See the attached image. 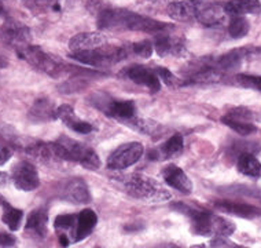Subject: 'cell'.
<instances>
[{
  "label": "cell",
  "mask_w": 261,
  "mask_h": 248,
  "mask_svg": "<svg viewBox=\"0 0 261 248\" xmlns=\"http://www.w3.org/2000/svg\"><path fill=\"white\" fill-rule=\"evenodd\" d=\"M90 6V9L96 14L98 27L100 29H110V31H139L151 33V35H162L169 33L173 25L167 22H161L157 19L143 17L140 14L132 13L125 9H117L112 6L98 5Z\"/></svg>",
  "instance_id": "obj_1"
},
{
  "label": "cell",
  "mask_w": 261,
  "mask_h": 248,
  "mask_svg": "<svg viewBox=\"0 0 261 248\" xmlns=\"http://www.w3.org/2000/svg\"><path fill=\"white\" fill-rule=\"evenodd\" d=\"M113 181L121 186V189L132 197L146 200V201H167L171 198V193L162 188L157 181L143 174H126L114 175Z\"/></svg>",
  "instance_id": "obj_2"
},
{
  "label": "cell",
  "mask_w": 261,
  "mask_h": 248,
  "mask_svg": "<svg viewBox=\"0 0 261 248\" xmlns=\"http://www.w3.org/2000/svg\"><path fill=\"white\" fill-rule=\"evenodd\" d=\"M128 55H129L128 47L105 44L94 50H90V51L70 53L69 57L74 61L90 65V66L103 68V66H112V65L121 62Z\"/></svg>",
  "instance_id": "obj_3"
},
{
  "label": "cell",
  "mask_w": 261,
  "mask_h": 248,
  "mask_svg": "<svg viewBox=\"0 0 261 248\" xmlns=\"http://www.w3.org/2000/svg\"><path fill=\"white\" fill-rule=\"evenodd\" d=\"M17 53L33 68L51 77H61L68 72L69 66L66 63H63L59 58H55L54 55L45 53L40 47L29 44L18 50Z\"/></svg>",
  "instance_id": "obj_4"
},
{
  "label": "cell",
  "mask_w": 261,
  "mask_h": 248,
  "mask_svg": "<svg viewBox=\"0 0 261 248\" xmlns=\"http://www.w3.org/2000/svg\"><path fill=\"white\" fill-rule=\"evenodd\" d=\"M58 142L65 148L69 162L80 163L83 167L90 168V170L99 168V157L92 148L81 144V142H77V141L70 140V138H59Z\"/></svg>",
  "instance_id": "obj_5"
},
{
  "label": "cell",
  "mask_w": 261,
  "mask_h": 248,
  "mask_svg": "<svg viewBox=\"0 0 261 248\" xmlns=\"http://www.w3.org/2000/svg\"><path fill=\"white\" fill-rule=\"evenodd\" d=\"M144 149L139 142H128L118 146L108 159V168L113 171H120L134 166L143 156Z\"/></svg>",
  "instance_id": "obj_6"
},
{
  "label": "cell",
  "mask_w": 261,
  "mask_h": 248,
  "mask_svg": "<svg viewBox=\"0 0 261 248\" xmlns=\"http://www.w3.org/2000/svg\"><path fill=\"white\" fill-rule=\"evenodd\" d=\"M31 37L29 28L25 27L23 24L17 22V21L9 19L0 27V40H2V43H5L9 47H14L17 51L29 46Z\"/></svg>",
  "instance_id": "obj_7"
},
{
  "label": "cell",
  "mask_w": 261,
  "mask_h": 248,
  "mask_svg": "<svg viewBox=\"0 0 261 248\" xmlns=\"http://www.w3.org/2000/svg\"><path fill=\"white\" fill-rule=\"evenodd\" d=\"M253 113L248 108H239L231 109L230 112L225 113L221 118V122L224 123L225 126H228L234 131H237L239 136L248 137L256 131V126L253 124Z\"/></svg>",
  "instance_id": "obj_8"
},
{
  "label": "cell",
  "mask_w": 261,
  "mask_h": 248,
  "mask_svg": "<svg viewBox=\"0 0 261 248\" xmlns=\"http://www.w3.org/2000/svg\"><path fill=\"white\" fill-rule=\"evenodd\" d=\"M13 182L19 190L31 192L39 188L40 178L36 167L29 162H19L13 168Z\"/></svg>",
  "instance_id": "obj_9"
},
{
  "label": "cell",
  "mask_w": 261,
  "mask_h": 248,
  "mask_svg": "<svg viewBox=\"0 0 261 248\" xmlns=\"http://www.w3.org/2000/svg\"><path fill=\"white\" fill-rule=\"evenodd\" d=\"M125 76L139 86L147 87L151 93H157L161 88V79L155 69L143 65H134L125 69Z\"/></svg>",
  "instance_id": "obj_10"
},
{
  "label": "cell",
  "mask_w": 261,
  "mask_h": 248,
  "mask_svg": "<svg viewBox=\"0 0 261 248\" xmlns=\"http://www.w3.org/2000/svg\"><path fill=\"white\" fill-rule=\"evenodd\" d=\"M202 0H179L173 2L167 7V13L171 18L179 22H190L197 21Z\"/></svg>",
  "instance_id": "obj_11"
},
{
  "label": "cell",
  "mask_w": 261,
  "mask_h": 248,
  "mask_svg": "<svg viewBox=\"0 0 261 248\" xmlns=\"http://www.w3.org/2000/svg\"><path fill=\"white\" fill-rule=\"evenodd\" d=\"M154 49L158 55L167 57H181L186 54L185 40L180 37L172 36L169 33L157 35L154 40Z\"/></svg>",
  "instance_id": "obj_12"
},
{
  "label": "cell",
  "mask_w": 261,
  "mask_h": 248,
  "mask_svg": "<svg viewBox=\"0 0 261 248\" xmlns=\"http://www.w3.org/2000/svg\"><path fill=\"white\" fill-rule=\"evenodd\" d=\"M108 44V37L100 32H84L73 36L69 41V49L72 53L90 51L100 46Z\"/></svg>",
  "instance_id": "obj_13"
},
{
  "label": "cell",
  "mask_w": 261,
  "mask_h": 248,
  "mask_svg": "<svg viewBox=\"0 0 261 248\" xmlns=\"http://www.w3.org/2000/svg\"><path fill=\"white\" fill-rule=\"evenodd\" d=\"M105 112L108 113L109 118L117 119L124 123L130 122L132 119L136 118V108L132 101H114V99H108L106 104L100 102Z\"/></svg>",
  "instance_id": "obj_14"
},
{
  "label": "cell",
  "mask_w": 261,
  "mask_h": 248,
  "mask_svg": "<svg viewBox=\"0 0 261 248\" xmlns=\"http://www.w3.org/2000/svg\"><path fill=\"white\" fill-rule=\"evenodd\" d=\"M162 176L168 185L172 186L173 189L185 194H190L193 192L191 179L186 175V172L180 167H177L175 164H168L167 167L162 170Z\"/></svg>",
  "instance_id": "obj_15"
},
{
  "label": "cell",
  "mask_w": 261,
  "mask_h": 248,
  "mask_svg": "<svg viewBox=\"0 0 261 248\" xmlns=\"http://www.w3.org/2000/svg\"><path fill=\"white\" fill-rule=\"evenodd\" d=\"M62 196L65 200L72 201L74 204H87L90 203L91 194L88 186L83 179L73 178L68 181L62 189Z\"/></svg>",
  "instance_id": "obj_16"
},
{
  "label": "cell",
  "mask_w": 261,
  "mask_h": 248,
  "mask_svg": "<svg viewBox=\"0 0 261 248\" xmlns=\"http://www.w3.org/2000/svg\"><path fill=\"white\" fill-rule=\"evenodd\" d=\"M215 207L225 214H232L241 218H254L260 217L261 208L252 206L248 203H241V201H232V200H220L216 201Z\"/></svg>",
  "instance_id": "obj_17"
},
{
  "label": "cell",
  "mask_w": 261,
  "mask_h": 248,
  "mask_svg": "<svg viewBox=\"0 0 261 248\" xmlns=\"http://www.w3.org/2000/svg\"><path fill=\"white\" fill-rule=\"evenodd\" d=\"M225 15H227V13H225L224 6L202 2L201 9H199L198 17H197V21L202 24V25H205V27H216V25L223 24Z\"/></svg>",
  "instance_id": "obj_18"
},
{
  "label": "cell",
  "mask_w": 261,
  "mask_h": 248,
  "mask_svg": "<svg viewBox=\"0 0 261 248\" xmlns=\"http://www.w3.org/2000/svg\"><path fill=\"white\" fill-rule=\"evenodd\" d=\"M57 116L58 119H61L69 128H72L73 131L76 132H80V134H90L92 131V126L90 123L84 122L76 116V113L73 110V108L70 105L63 104L61 106H58L57 109Z\"/></svg>",
  "instance_id": "obj_19"
},
{
  "label": "cell",
  "mask_w": 261,
  "mask_h": 248,
  "mask_svg": "<svg viewBox=\"0 0 261 248\" xmlns=\"http://www.w3.org/2000/svg\"><path fill=\"white\" fill-rule=\"evenodd\" d=\"M227 15L230 17H245L257 15L261 13V3L258 0H228L224 5Z\"/></svg>",
  "instance_id": "obj_20"
},
{
  "label": "cell",
  "mask_w": 261,
  "mask_h": 248,
  "mask_svg": "<svg viewBox=\"0 0 261 248\" xmlns=\"http://www.w3.org/2000/svg\"><path fill=\"white\" fill-rule=\"evenodd\" d=\"M57 106L48 98L37 99L29 110V119L35 123L50 122L57 119Z\"/></svg>",
  "instance_id": "obj_21"
},
{
  "label": "cell",
  "mask_w": 261,
  "mask_h": 248,
  "mask_svg": "<svg viewBox=\"0 0 261 248\" xmlns=\"http://www.w3.org/2000/svg\"><path fill=\"white\" fill-rule=\"evenodd\" d=\"M98 223V217L92 210L87 208L77 215L76 222V241L84 240L94 230Z\"/></svg>",
  "instance_id": "obj_22"
},
{
  "label": "cell",
  "mask_w": 261,
  "mask_h": 248,
  "mask_svg": "<svg viewBox=\"0 0 261 248\" xmlns=\"http://www.w3.org/2000/svg\"><path fill=\"white\" fill-rule=\"evenodd\" d=\"M249 54L248 49H234L230 53L221 55L220 58L217 59V68L220 69L221 72L224 73L227 71H234L242 63V61L246 58V55Z\"/></svg>",
  "instance_id": "obj_23"
},
{
  "label": "cell",
  "mask_w": 261,
  "mask_h": 248,
  "mask_svg": "<svg viewBox=\"0 0 261 248\" xmlns=\"http://www.w3.org/2000/svg\"><path fill=\"white\" fill-rule=\"evenodd\" d=\"M238 171L243 175L248 176H260L261 175V163L256 159L253 153H243L238 157L237 162Z\"/></svg>",
  "instance_id": "obj_24"
},
{
  "label": "cell",
  "mask_w": 261,
  "mask_h": 248,
  "mask_svg": "<svg viewBox=\"0 0 261 248\" xmlns=\"http://www.w3.org/2000/svg\"><path fill=\"white\" fill-rule=\"evenodd\" d=\"M47 219H48L47 211L43 208H37L35 211H32L28 218L27 229L33 232L35 235L43 237L47 233Z\"/></svg>",
  "instance_id": "obj_25"
},
{
  "label": "cell",
  "mask_w": 261,
  "mask_h": 248,
  "mask_svg": "<svg viewBox=\"0 0 261 248\" xmlns=\"http://www.w3.org/2000/svg\"><path fill=\"white\" fill-rule=\"evenodd\" d=\"M0 206L5 210V212H3V222L11 230H18L21 221H22L23 212L18 210V208H14L13 206H10L9 201H6L3 197H0Z\"/></svg>",
  "instance_id": "obj_26"
},
{
  "label": "cell",
  "mask_w": 261,
  "mask_h": 248,
  "mask_svg": "<svg viewBox=\"0 0 261 248\" xmlns=\"http://www.w3.org/2000/svg\"><path fill=\"white\" fill-rule=\"evenodd\" d=\"M126 124H129L130 128H135L142 134L150 137H157L162 132V127L158 126L157 123L153 122V120H149V119H140L136 116L135 119H132Z\"/></svg>",
  "instance_id": "obj_27"
},
{
  "label": "cell",
  "mask_w": 261,
  "mask_h": 248,
  "mask_svg": "<svg viewBox=\"0 0 261 248\" xmlns=\"http://www.w3.org/2000/svg\"><path fill=\"white\" fill-rule=\"evenodd\" d=\"M235 232V223L234 222L228 221L223 217H215L212 219V235L221 236V237H227L231 236Z\"/></svg>",
  "instance_id": "obj_28"
},
{
  "label": "cell",
  "mask_w": 261,
  "mask_h": 248,
  "mask_svg": "<svg viewBox=\"0 0 261 248\" xmlns=\"http://www.w3.org/2000/svg\"><path fill=\"white\" fill-rule=\"evenodd\" d=\"M249 29H250V25L245 17H231V21L228 24V33L232 39H241L246 36Z\"/></svg>",
  "instance_id": "obj_29"
},
{
  "label": "cell",
  "mask_w": 261,
  "mask_h": 248,
  "mask_svg": "<svg viewBox=\"0 0 261 248\" xmlns=\"http://www.w3.org/2000/svg\"><path fill=\"white\" fill-rule=\"evenodd\" d=\"M181 149H183V137L180 134H175V136H172L164 144V146H162V153H164V156H167V157H171V156H175V154L179 153Z\"/></svg>",
  "instance_id": "obj_30"
},
{
  "label": "cell",
  "mask_w": 261,
  "mask_h": 248,
  "mask_svg": "<svg viewBox=\"0 0 261 248\" xmlns=\"http://www.w3.org/2000/svg\"><path fill=\"white\" fill-rule=\"evenodd\" d=\"M23 3L33 13H45L54 9L58 0H23Z\"/></svg>",
  "instance_id": "obj_31"
},
{
  "label": "cell",
  "mask_w": 261,
  "mask_h": 248,
  "mask_svg": "<svg viewBox=\"0 0 261 248\" xmlns=\"http://www.w3.org/2000/svg\"><path fill=\"white\" fill-rule=\"evenodd\" d=\"M128 51L136 57H139V58H150L153 54L154 47L150 41H139L135 44H130L128 47Z\"/></svg>",
  "instance_id": "obj_32"
},
{
  "label": "cell",
  "mask_w": 261,
  "mask_h": 248,
  "mask_svg": "<svg viewBox=\"0 0 261 248\" xmlns=\"http://www.w3.org/2000/svg\"><path fill=\"white\" fill-rule=\"evenodd\" d=\"M237 81L242 87L253 88V90L261 91V76H253V75H238Z\"/></svg>",
  "instance_id": "obj_33"
},
{
  "label": "cell",
  "mask_w": 261,
  "mask_h": 248,
  "mask_svg": "<svg viewBox=\"0 0 261 248\" xmlns=\"http://www.w3.org/2000/svg\"><path fill=\"white\" fill-rule=\"evenodd\" d=\"M77 217L73 215V214H63V215H59L55 219L54 225L55 229H70L72 226L76 225Z\"/></svg>",
  "instance_id": "obj_34"
},
{
  "label": "cell",
  "mask_w": 261,
  "mask_h": 248,
  "mask_svg": "<svg viewBox=\"0 0 261 248\" xmlns=\"http://www.w3.org/2000/svg\"><path fill=\"white\" fill-rule=\"evenodd\" d=\"M86 80H83V79H73V80L63 83V86L59 87V90L65 93V94H73V93L83 90L86 87Z\"/></svg>",
  "instance_id": "obj_35"
},
{
  "label": "cell",
  "mask_w": 261,
  "mask_h": 248,
  "mask_svg": "<svg viewBox=\"0 0 261 248\" xmlns=\"http://www.w3.org/2000/svg\"><path fill=\"white\" fill-rule=\"evenodd\" d=\"M209 248H248L243 247V245H239V244H235L232 241L227 239V237H221V236H216L215 239L211 240L209 243Z\"/></svg>",
  "instance_id": "obj_36"
},
{
  "label": "cell",
  "mask_w": 261,
  "mask_h": 248,
  "mask_svg": "<svg viewBox=\"0 0 261 248\" xmlns=\"http://www.w3.org/2000/svg\"><path fill=\"white\" fill-rule=\"evenodd\" d=\"M155 71H157L158 76H160V79H161L164 83L171 84L172 81L175 80V77H173V75H172L171 71H168V69H165V68H157Z\"/></svg>",
  "instance_id": "obj_37"
},
{
  "label": "cell",
  "mask_w": 261,
  "mask_h": 248,
  "mask_svg": "<svg viewBox=\"0 0 261 248\" xmlns=\"http://www.w3.org/2000/svg\"><path fill=\"white\" fill-rule=\"evenodd\" d=\"M14 244H15V239L13 235H9V233L0 235V247H11Z\"/></svg>",
  "instance_id": "obj_38"
},
{
  "label": "cell",
  "mask_w": 261,
  "mask_h": 248,
  "mask_svg": "<svg viewBox=\"0 0 261 248\" xmlns=\"http://www.w3.org/2000/svg\"><path fill=\"white\" fill-rule=\"evenodd\" d=\"M13 156V152L11 149L9 148H0V166H3L7 163V160H10V157Z\"/></svg>",
  "instance_id": "obj_39"
},
{
  "label": "cell",
  "mask_w": 261,
  "mask_h": 248,
  "mask_svg": "<svg viewBox=\"0 0 261 248\" xmlns=\"http://www.w3.org/2000/svg\"><path fill=\"white\" fill-rule=\"evenodd\" d=\"M9 181V175L6 172H0V186H5Z\"/></svg>",
  "instance_id": "obj_40"
},
{
  "label": "cell",
  "mask_w": 261,
  "mask_h": 248,
  "mask_svg": "<svg viewBox=\"0 0 261 248\" xmlns=\"http://www.w3.org/2000/svg\"><path fill=\"white\" fill-rule=\"evenodd\" d=\"M7 65H9V61H7V58H6L5 55L0 54V69H5Z\"/></svg>",
  "instance_id": "obj_41"
},
{
  "label": "cell",
  "mask_w": 261,
  "mask_h": 248,
  "mask_svg": "<svg viewBox=\"0 0 261 248\" xmlns=\"http://www.w3.org/2000/svg\"><path fill=\"white\" fill-rule=\"evenodd\" d=\"M59 241H61V244H62L63 247H68L69 245V240H68V237H66V236H61V237H59Z\"/></svg>",
  "instance_id": "obj_42"
},
{
  "label": "cell",
  "mask_w": 261,
  "mask_h": 248,
  "mask_svg": "<svg viewBox=\"0 0 261 248\" xmlns=\"http://www.w3.org/2000/svg\"><path fill=\"white\" fill-rule=\"evenodd\" d=\"M5 5H3V2L0 0V14H5Z\"/></svg>",
  "instance_id": "obj_43"
}]
</instances>
